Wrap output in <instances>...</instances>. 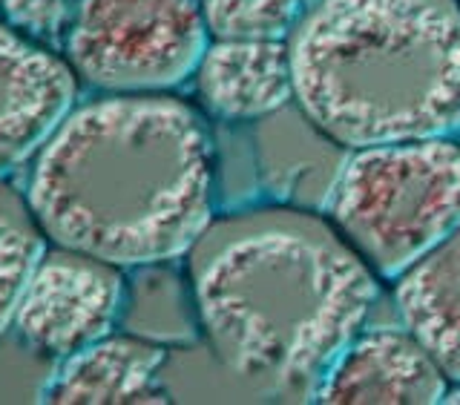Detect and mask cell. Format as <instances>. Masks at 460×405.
Masks as SVG:
<instances>
[{"mask_svg": "<svg viewBox=\"0 0 460 405\" xmlns=\"http://www.w3.org/2000/svg\"><path fill=\"white\" fill-rule=\"evenodd\" d=\"M288 49L299 110L340 147L460 133L455 0H316Z\"/></svg>", "mask_w": 460, "mask_h": 405, "instance_id": "3957f363", "label": "cell"}, {"mask_svg": "<svg viewBox=\"0 0 460 405\" xmlns=\"http://www.w3.org/2000/svg\"><path fill=\"white\" fill-rule=\"evenodd\" d=\"M328 216L374 273L402 277L460 227V144L420 138L354 150Z\"/></svg>", "mask_w": 460, "mask_h": 405, "instance_id": "277c9868", "label": "cell"}, {"mask_svg": "<svg viewBox=\"0 0 460 405\" xmlns=\"http://www.w3.org/2000/svg\"><path fill=\"white\" fill-rule=\"evenodd\" d=\"M190 285L213 351L273 394H314L377 302L366 259L299 210L210 222L190 248Z\"/></svg>", "mask_w": 460, "mask_h": 405, "instance_id": "7a4b0ae2", "label": "cell"}, {"mask_svg": "<svg viewBox=\"0 0 460 405\" xmlns=\"http://www.w3.org/2000/svg\"><path fill=\"white\" fill-rule=\"evenodd\" d=\"M446 402H460V392H455V394H449V392H446V397H443Z\"/></svg>", "mask_w": 460, "mask_h": 405, "instance_id": "2e32d148", "label": "cell"}, {"mask_svg": "<svg viewBox=\"0 0 460 405\" xmlns=\"http://www.w3.org/2000/svg\"><path fill=\"white\" fill-rule=\"evenodd\" d=\"M446 374L420 339L402 328L359 330L316 385L331 405H431L446 397Z\"/></svg>", "mask_w": 460, "mask_h": 405, "instance_id": "ba28073f", "label": "cell"}, {"mask_svg": "<svg viewBox=\"0 0 460 405\" xmlns=\"http://www.w3.org/2000/svg\"><path fill=\"white\" fill-rule=\"evenodd\" d=\"M26 205L52 244L119 268L164 265L213 222L210 136L158 92L90 101L38 150Z\"/></svg>", "mask_w": 460, "mask_h": 405, "instance_id": "6da1fadb", "label": "cell"}, {"mask_svg": "<svg viewBox=\"0 0 460 405\" xmlns=\"http://www.w3.org/2000/svg\"><path fill=\"white\" fill-rule=\"evenodd\" d=\"M75 0H0V12L12 29L26 38L55 40L61 38L69 21Z\"/></svg>", "mask_w": 460, "mask_h": 405, "instance_id": "9a60e30c", "label": "cell"}, {"mask_svg": "<svg viewBox=\"0 0 460 405\" xmlns=\"http://www.w3.org/2000/svg\"><path fill=\"white\" fill-rule=\"evenodd\" d=\"M216 40H285L305 14V0H196Z\"/></svg>", "mask_w": 460, "mask_h": 405, "instance_id": "4fadbf2b", "label": "cell"}, {"mask_svg": "<svg viewBox=\"0 0 460 405\" xmlns=\"http://www.w3.org/2000/svg\"><path fill=\"white\" fill-rule=\"evenodd\" d=\"M208 49L196 0H75L69 64L104 92H164L190 78Z\"/></svg>", "mask_w": 460, "mask_h": 405, "instance_id": "5b68a950", "label": "cell"}, {"mask_svg": "<svg viewBox=\"0 0 460 405\" xmlns=\"http://www.w3.org/2000/svg\"><path fill=\"white\" fill-rule=\"evenodd\" d=\"M164 359V348L150 339L110 334L66 357L43 400L84 405L167 402V388L158 380Z\"/></svg>", "mask_w": 460, "mask_h": 405, "instance_id": "30bf717a", "label": "cell"}, {"mask_svg": "<svg viewBox=\"0 0 460 405\" xmlns=\"http://www.w3.org/2000/svg\"><path fill=\"white\" fill-rule=\"evenodd\" d=\"M394 299L402 325L460 383V227L397 277Z\"/></svg>", "mask_w": 460, "mask_h": 405, "instance_id": "8fae6325", "label": "cell"}, {"mask_svg": "<svg viewBox=\"0 0 460 405\" xmlns=\"http://www.w3.org/2000/svg\"><path fill=\"white\" fill-rule=\"evenodd\" d=\"M196 90L213 115L253 121L294 98L291 49L285 40H216L196 66Z\"/></svg>", "mask_w": 460, "mask_h": 405, "instance_id": "9c48e42d", "label": "cell"}, {"mask_svg": "<svg viewBox=\"0 0 460 405\" xmlns=\"http://www.w3.org/2000/svg\"><path fill=\"white\" fill-rule=\"evenodd\" d=\"M43 251V230L26 198L0 181V337L14 325L26 282Z\"/></svg>", "mask_w": 460, "mask_h": 405, "instance_id": "7c38bea8", "label": "cell"}, {"mask_svg": "<svg viewBox=\"0 0 460 405\" xmlns=\"http://www.w3.org/2000/svg\"><path fill=\"white\" fill-rule=\"evenodd\" d=\"M75 69L0 26V172L35 158L75 107Z\"/></svg>", "mask_w": 460, "mask_h": 405, "instance_id": "52a82bcc", "label": "cell"}, {"mask_svg": "<svg viewBox=\"0 0 460 405\" xmlns=\"http://www.w3.org/2000/svg\"><path fill=\"white\" fill-rule=\"evenodd\" d=\"M127 287L119 265L55 244L43 251L21 296L14 328L40 354L72 357L112 334Z\"/></svg>", "mask_w": 460, "mask_h": 405, "instance_id": "8992f818", "label": "cell"}, {"mask_svg": "<svg viewBox=\"0 0 460 405\" xmlns=\"http://www.w3.org/2000/svg\"><path fill=\"white\" fill-rule=\"evenodd\" d=\"M127 325L144 339H179L187 337V311L181 287L162 273V285H141L133 299H124Z\"/></svg>", "mask_w": 460, "mask_h": 405, "instance_id": "5bb4252c", "label": "cell"}]
</instances>
